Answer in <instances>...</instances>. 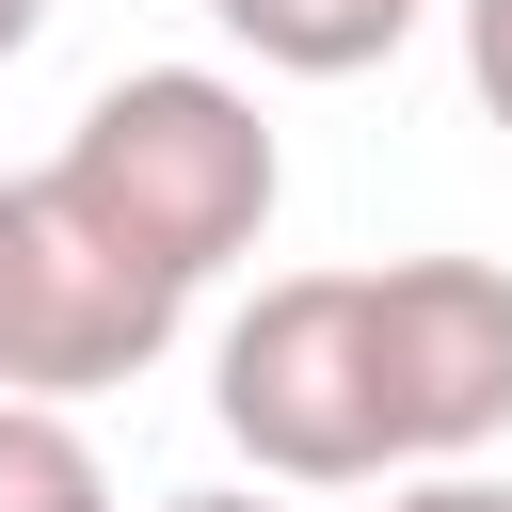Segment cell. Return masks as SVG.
I'll list each match as a JSON object with an SVG mask.
<instances>
[{
  "label": "cell",
  "instance_id": "6da1fadb",
  "mask_svg": "<svg viewBox=\"0 0 512 512\" xmlns=\"http://www.w3.org/2000/svg\"><path fill=\"white\" fill-rule=\"evenodd\" d=\"M48 192L96 208V224H112L128 256H160L176 288H208V272H240V256L272 240L288 144H272L256 80H224V64H128V80H96L80 128L48 144Z\"/></svg>",
  "mask_w": 512,
  "mask_h": 512
},
{
  "label": "cell",
  "instance_id": "7a4b0ae2",
  "mask_svg": "<svg viewBox=\"0 0 512 512\" xmlns=\"http://www.w3.org/2000/svg\"><path fill=\"white\" fill-rule=\"evenodd\" d=\"M208 416L256 480L336 496V480H400L384 432V336H368V272H272L224 336H208Z\"/></svg>",
  "mask_w": 512,
  "mask_h": 512
},
{
  "label": "cell",
  "instance_id": "3957f363",
  "mask_svg": "<svg viewBox=\"0 0 512 512\" xmlns=\"http://www.w3.org/2000/svg\"><path fill=\"white\" fill-rule=\"evenodd\" d=\"M368 336H384V432L416 464H480L512 432V272L496 256H368Z\"/></svg>",
  "mask_w": 512,
  "mask_h": 512
},
{
  "label": "cell",
  "instance_id": "277c9868",
  "mask_svg": "<svg viewBox=\"0 0 512 512\" xmlns=\"http://www.w3.org/2000/svg\"><path fill=\"white\" fill-rule=\"evenodd\" d=\"M32 192V320H16V400H96V384H144L192 320V288L160 256H128L96 208L48 192V160L16 176Z\"/></svg>",
  "mask_w": 512,
  "mask_h": 512
},
{
  "label": "cell",
  "instance_id": "5b68a950",
  "mask_svg": "<svg viewBox=\"0 0 512 512\" xmlns=\"http://www.w3.org/2000/svg\"><path fill=\"white\" fill-rule=\"evenodd\" d=\"M224 16V48H256L272 80H368L432 0H208Z\"/></svg>",
  "mask_w": 512,
  "mask_h": 512
},
{
  "label": "cell",
  "instance_id": "8992f818",
  "mask_svg": "<svg viewBox=\"0 0 512 512\" xmlns=\"http://www.w3.org/2000/svg\"><path fill=\"white\" fill-rule=\"evenodd\" d=\"M0 512H112V464L80 400H0Z\"/></svg>",
  "mask_w": 512,
  "mask_h": 512
},
{
  "label": "cell",
  "instance_id": "52a82bcc",
  "mask_svg": "<svg viewBox=\"0 0 512 512\" xmlns=\"http://www.w3.org/2000/svg\"><path fill=\"white\" fill-rule=\"evenodd\" d=\"M448 16H464V96L512 128V0H448Z\"/></svg>",
  "mask_w": 512,
  "mask_h": 512
},
{
  "label": "cell",
  "instance_id": "ba28073f",
  "mask_svg": "<svg viewBox=\"0 0 512 512\" xmlns=\"http://www.w3.org/2000/svg\"><path fill=\"white\" fill-rule=\"evenodd\" d=\"M16 320H32V192L0 176V400H16Z\"/></svg>",
  "mask_w": 512,
  "mask_h": 512
},
{
  "label": "cell",
  "instance_id": "9c48e42d",
  "mask_svg": "<svg viewBox=\"0 0 512 512\" xmlns=\"http://www.w3.org/2000/svg\"><path fill=\"white\" fill-rule=\"evenodd\" d=\"M384 512H512V480L496 464H416V480H384Z\"/></svg>",
  "mask_w": 512,
  "mask_h": 512
},
{
  "label": "cell",
  "instance_id": "30bf717a",
  "mask_svg": "<svg viewBox=\"0 0 512 512\" xmlns=\"http://www.w3.org/2000/svg\"><path fill=\"white\" fill-rule=\"evenodd\" d=\"M160 512H288V480H192V496H160Z\"/></svg>",
  "mask_w": 512,
  "mask_h": 512
},
{
  "label": "cell",
  "instance_id": "8fae6325",
  "mask_svg": "<svg viewBox=\"0 0 512 512\" xmlns=\"http://www.w3.org/2000/svg\"><path fill=\"white\" fill-rule=\"evenodd\" d=\"M32 32H48V0H0V64H16V48H32Z\"/></svg>",
  "mask_w": 512,
  "mask_h": 512
}]
</instances>
